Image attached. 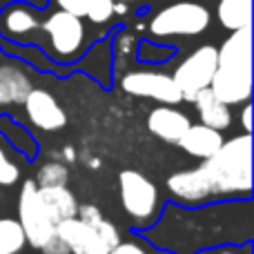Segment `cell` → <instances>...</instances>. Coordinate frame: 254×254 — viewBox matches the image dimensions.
<instances>
[{"label":"cell","instance_id":"8fae6325","mask_svg":"<svg viewBox=\"0 0 254 254\" xmlns=\"http://www.w3.org/2000/svg\"><path fill=\"white\" fill-rule=\"evenodd\" d=\"M167 190L174 194L176 198L188 203H198L205 198L214 196L212 194V185L207 181V174L201 165L196 170H188V172H176L167 179Z\"/></svg>","mask_w":254,"mask_h":254},{"label":"cell","instance_id":"cb8c5ba5","mask_svg":"<svg viewBox=\"0 0 254 254\" xmlns=\"http://www.w3.org/2000/svg\"><path fill=\"white\" fill-rule=\"evenodd\" d=\"M241 121H243V129H246V134H250V131H252V107L250 105L243 107Z\"/></svg>","mask_w":254,"mask_h":254},{"label":"cell","instance_id":"6da1fadb","mask_svg":"<svg viewBox=\"0 0 254 254\" xmlns=\"http://www.w3.org/2000/svg\"><path fill=\"white\" fill-rule=\"evenodd\" d=\"M214 78L210 89L225 105L248 103L252 96V27H241L216 49Z\"/></svg>","mask_w":254,"mask_h":254},{"label":"cell","instance_id":"4316f807","mask_svg":"<svg viewBox=\"0 0 254 254\" xmlns=\"http://www.w3.org/2000/svg\"><path fill=\"white\" fill-rule=\"evenodd\" d=\"M221 254H234V252H221Z\"/></svg>","mask_w":254,"mask_h":254},{"label":"cell","instance_id":"9c48e42d","mask_svg":"<svg viewBox=\"0 0 254 254\" xmlns=\"http://www.w3.org/2000/svg\"><path fill=\"white\" fill-rule=\"evenodd\" d=\"M121 87L131 96L154 98L163 105H176L183 101L174 78L161 71H129L123 76Z\"/></svg>","mask_w":254,"mask_h":254},{"label":"cell","instance_id":"d6986e66","mask_svg":"<svg viewBox=\"0 0 254 254\" xmlns=\"http://www.w3.org/2000/svg\"><path fill=\"white\" fill-rule=\"evenodd\" d=\"M0 27H2V31H7L9 36H25V34H29V31L38 29L40 22H38V18L34 16L31 9L22 7V4H11V7H7L2 11V16H0Z\"/></svg>","mask_w":254,"mask_h":254},{"label":"cell","instance_id":"5b68a950","mask_svg":"<svg viewBox=\"0 0 254 254\" xmlns=\"http://www.w3.org/2000/svg\"><path fill=\"white\" fill-rule=\"evenodd\" d=\"M18 223H20L22 232H25V241L34 246L36 250H43L52 239H56L58 225L47 214L45 205L38 198V185L34 181H25L20 190V198H18Z\"/></svg>","mask_w":254,"mask_h":254},{"label":"cell","instance_id":"603a6c76","mask_svg":"<svg viewBox=\"0 0 254 254\" xmlns=\"http://www.w3.org/2000/svg\"><path fill=\"white\" fill-rule=\"evenodd\" d=\"M110 254H147V252L140 246H136V243H119Z\"/></svg>","mask_w":254,"mask_h":254},{"label":"cell","instance_id":"7402d4cb","mask_svg":"<svg viewBox=\"0 0 254 254\" xmlns=\"http://www.w3.org/2000/svg\"><path fill=\"white\" fill-rule=\"evenodd\" d=\"M18 179H20L18 165L0 147V185H13V183H18Z\"/></svg>","mask_w":254,"mask_h":254},{"label":"cell","instance_id":"9a60e30c","mask_svg":"<svg viewBox=\"0 0 254 254\" xmlns=\"http://www.w3.org/2000/svg\"><path fill=\"white\" fill-rule=\"evenodd\" d=\"M38 198L45 205L47 214L52 216L54 223H61L65 219H71L78 212V203L76 196L65 188V185H56V188H38Z\"/></svg>","mask_w":254,"mask_h":254},{"label":"cell","instance_id":"7c38bea8","mask_svg":"<svg viewBox=\"0 0 254 254\" xmlns=\"http://www.w3.org/2000/svg\"><path fill=\"white\" fill-rule=\"evenodd\" d=\"M190 125L192 123H190L188 116L170 105L156 107L147 116V129L161 140H167V143H179V138L185 134Z\"/></svg>","mask_w":254,"mask_h":254},{"label":"cell","instance_id":"ffe728a7","mask_svg":"<svg viewBox=\"0 0 254 254\" xmlns=\"http://www.w3.org/2000/svg\"><path fill=\"white\" fill-rule=\"evenodd\" d=\"M25 243V232L18 221L0 219V254H18Z\"/></svg>","mask_w":254,"mask_h":254},{"label":"cell","instance_id":"52a82bcc","mask_svg":"<svg viewBox=\"0 0 254 254\" xmlns=\"http://www.w3.org/2000/svg\"><path fill=\"white\" fill-rule=\"evenodd\" d=\"M121 181V201L125 212L138 223H147L158 205V190L147 176L140 172L125 170L119 176Z\"/></svg>","mask_w":254,"mask_h":254},{"label":"cell","instance_id":"44dd1931","mask_svg":"<svg viewBox=\"0 0 254 254\" xmlns=\"http://www.w3.org/2000/svg\"><path fill=\"white\" fill-rule=\"evenodd\" d=\"M67 167H63L61 163H47L40 167L38 172V188H56V185H67Z\"/></svg>","mask_w":254,"mask_h":254},{"label":"cell","instance_id":"277c9868","mask_svg":"<svg viewBox=\"0 0 254 254\" xmlns=\"http://www.w3.org/2000/svg\"><path fill=\"white\" fill-rule=\"evenodd\" d=\"M210 9L196 0H176L163 7L149 22V31L158 38L165 36H196L210 25Z\"/></svg>","mask_w":254,"mask_h":254},{"label":"cell","instance_id":"ba28073f","mask_svg":"<svg viewBox=\"0 0 254 254\" xmlns=\"http://www.w3.org/2000/svg\"><path fill=\"white\" fill-rule=\"evenodd\" d=\"M40 27H43V31L47 34L52 52L56 54L58 58H71L83 49V43H85L83 18L58 9V11L52 13Z\"/></svg>","mask_w":254,"mask_h":254},{"label":"cell","instance_id":"3957f363","mask_svg":"<svg viewBox=\"0 0 254 254\" xmlns=\"http://www.w3.org/2000/svg\"><path fill=\"white\" fill-rule=\"evenodd\" d=\"M56 234L69 254H110L121 243L116 225L103 219L96 205H78L76 216L58 223Z\"/></svg>","mask_w":254,"mask_h":254},{"label":"cell","instance_id":"8992f818","mask_svg":"<svg viewBox=\"0 0 254 254\" xmlns=\"http://www.w3.org/2000/svg\"><path fill=\"white\" fill-rule=\"evenodd\" d=\"M216 61H219V54L216 47L212 45H201L198 49H194L174 71V83L179 87L183 101H194L201 89H207L214 78L216 71Z\"/></svg>","mask_w":254,"mask_h":254},{"label":"cell","instance_id":"5bb4252c","mask_svg":"<svg viewBox=\"0 0 254 254\" xmlns=\"http://www.w3.org/2000/svg\"><path fill=\"white\" fill-rule=\"evenodd\" d=\"M194 107H196L198 116H201V123L212 127V129H228L232 123V114H230V105H225L223 101L212 94V89H201V92L194 96Z\"/></svg>","mask_w":254,"mask_h":254},{"label":"cell","instance_id":"7a4b0ae2","mask_svg":"<svg viewBox=\"0 0 254 254\" xmlns=\"http://www.w3.org/2000/svg\"><path fill=\"white\" fill-rule=\"evenodd\" d=\"M214 196L250 194L252 190V138L237 136L219 147V152L203 163Z\"/></svg>","mask_w":254,"mask_h":254},{"label":"cell","instance_id":"e0dca14e","mask_svg":"<svg viewBox=\"0 0 254 254\" xmlns=\"http://www.w3.org/2000/svg\"><path fill=\"white\" fill-rule=\"evenodd\" d=\"M56 4L67 13L78 18H89L92 22L101 25L114 16V0H56Z\"/></svg>","mask_w":254,"mask_h":254},{"label":"cell","instance_id":"ac0fdd59","mask_svg":"<svg viewBox=\"0 0 254 254\" xmlns=\"http://www.w3.org/2000/svg\"><path fill=\"white\" fill-rule=\"evenodd\" d=\"M216 16H219L221 25L230 31L241 29V27H250L252 0H219Z\"/></svg>","mask_w":254,"mask_h":254},{"label":"cell","instance_id":"d4e9b609","mask_svg":"<svg viewBox=\"0 0 254 254\" xmlns=\"http://www.w3.org/2000/svg\"><path fill=\"white\" fill-rule=\"evenodd\" d=\"M63 154H65L67 161H76V154H74V149H71V147H65V152H63Z\"/></svg>","mask_w":254,"mask_h":254},{"label":"cell","instance_id":"2e32d148","mask_svg":"<svg viewBox=\"0 0 254 254\" xmlns=\"http://www.w3.org/2000/svg\"><path fill=\"white\" fill-rule=\"evenodd\" d=\"M31 80L22 69L11 65L0 67V105H18L25 103L27 94L31 92Z\"/></svg>","mask_w":254,"mask_h":254},{"label":"cell","instance_id":"4fadbf2b","mask_svg":"<svg viewBox=\"0 0 254 254\" xmlns=\"http://www.w3.org/2000/svg\"><path fill=\"white\" fill-rule=\"evenodd\" d=\"M179 145L190 154V156L196 158H212L219 147L223 145V136H221L219 129H212V127L198 123V125H190L185 129V134L179 138Z\"/></svg>","mask_w":254,"mask_h":254},{"label":"cell","instance_id":"484cf974","mask_svg":"<svg viewBox=\"0 0 254 254\" xmlns=\"http://www.w3.org/2000/svg\"><path fill=\"white\" fill-rule=\"evenodd\" d=\"M114 2H134V0H114Z\"/></svg>","mask_w":254,"mask_h":254},{"label":"cell","instance_id":"30bf717a","mask_svg":"<svg viewBox=\"0 0 254 254\" xmlns=\"http://www.w3.org/2000/svg\"><path fill=\"white\" fill-rule=\"evenodd\" d=\"M22 105H25L29 121L43 131H56L67 123V116L63 112V107L45 89H31Z\"/></svg>","mask_w":254,"mask_h":254}]
</instances>
